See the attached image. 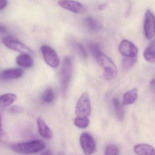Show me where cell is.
I'll return each instance as SVG.
<instances>
[{
    "instance_id": "484cf974",
    "label": "cell",
    "mask_w": 155,
    "mask_h": 155,
    "mask_svg": "<svg viewBox=\"0 0 155 155\" xmlns=\"http://www.w3.org/2000/svg\"><path fill=\"white\" fill-rule=\"evenodd\" d=\"M8 136L7 133L4 130L2 126V123H1V117L0 115V142L1 143H5L8 140Z\"/></svg>"
},
{
    "instance_id": "1f68e13d",
    "label": "cell",
    "mask_w": 155,
    "mask_h": 155,
    "mask_svg": "<svg viewBox=\"0 0 155 155\" xmlns=\"http://www.w3.org/2000/svg\"><path fill=\"white\" fill-rule=\"evenodd\" d=\"M106 5L105 4H102L98 5V9L101 11H103L106 8Z\"/></svg>"
},
{
    "instance_id": "4dcf8cb0",
    "label": "cell",
    "mask_w": 155,
    "mask_h": 155,
    "mask_svg": "<svg viewBox=\"0 0 155 155\" xmlns=\"http://www.w3.org/2000/svg\"><path fill=\"white\" fill-rule=\"evenodd\" d=\"M41 155H53L51 151H50L49 150H46V151H44L43 152Z\"/></svg>"
},
{
    "instance_id": "7a4b0ae2",
    "label": "cell",
    "mask_w": 155,
    "mask_h": 155,
    "mask_svg": "<svg viewBox=\"0 0 155 155\" xmlns=\"http://www.w3.org/2000/svg\"><path fill=\"white\" fill-rule=\"evenodd\" d=\"M73 66L71 58L65 57L63 62L61 71V90L64 96L68 93L73 74Z\"/></svg>"
},
{
    "instance_id": "6da1fadb",
    "label": "cell",
    "mask_w": 155,
    "mask_h": 155,
    "mask_svg": "<svg viewBox=\"0 0 155 155\" xmlns=\"http://www.w3.org/2000/svg\"><path fill=\"white\" fill-rule=\"evenodd\" d=\"M45 144L43 141L35 140L26 143L16 144L13 146L14 152L21 155L36 153L44 149Z\"/></svg>"
},
{
    "instance_id": "8fae6325",
    "label": "cell",
    "mask_w": 155,
    "mask_h": 155,
    "mask_svg": "<svg viewBox=\"0 0 155 155\" xmlns=\"http://www.w3.org/2000/svg\"><path fill=\"white\" fill-rule=\"evenodd\" d=\"M23 74V70L21 68H12L4 70L2 72L1 75L3 79L13 80L21 78Z\"/></svg>"
},
{
    "instance_id": "e0dca14e",
    "label": "cell",
    "mask_w": 155,
    "mask_h": 155,
    "mask_svg": "<svg viewBox=\"0 0 155 155\" xmlns=\"http://www.w3.org/2000/svg\"><path fill=\"white\" fill-rule=\"evenodd\" d=\"M84 23L87 28L92 32H98L102 28L99 22L91 16L86 17L84 20Z\"/></svg>"
},
{
    "instance_id": "f1b7e54d",
    "label": "cell",
    "mask_w": 155,
    "mask_h": 155,
    "mask_svg": "<svg viewBox=\"0 0 155 155\" xmlns=\"http://www.w3.org/2000/svg\"><path fill=\"white\" fill-rule=\"evenodd\" d=\"M150 87L152 91L155 93V79H153L150 82Z\"/></svg>"
},
{
    "instance_id": "9c48e42d",
    "label": "cell",
    "mask_w": 155,
    "mask_h": 155,
    "mask_svg": "<svg viewBox=\"0 0 155 155\" xmlns=\"http://www.w3.org/2000/svg\"><path fill=\"white\" fill-rule=\"evenodd\" d=\"M118 51L121 55L126 57L137 56L138 49L132 42L124 40L120 43L118 46Z\"/></svg>"
},
{
    "instance_id": "4fadbf2b",
    "label": "cell",
    "mask_w": 155,
    "mask_h": 155,
    "mask_svg": "<svg viewBox=\"0 0 155 155\" xmlns=\"http://www.w3.org/2000/svg\"><path fill=\"white\" fill-rule=\"evenodd\" d=\"M15 62L18 66L24 68L31 67L33 65V60L31 55L22 53L19 55L15 59Z\"/></svg>"
},
{
    "instance_id": "5bb4252c",
    "label": "cell",
    "mask_w": 155,
    "mask_h": 155,
    "mask_svg": "<svg viewBox=\"0 0 155 155\" xmlns=\"http://www.w3.org/2000/svg\"><path fill=\"white\" fill-rule=\"evenodd\" d=\"M134 151L137 155H155V148L147 144H139L134 147Z\"/></svg>"
},
{
    "instance_id": "d4e9b609",
    "label": "cell",
    "mask_w": 155,
    "mask_h": 155,
    "mask_svg": "<svg viewBox=\"0 0 155 155\" xmlns=\"http://www.w3.org/2000/svg\"><path fill=\"white\" fill-rule=\"evenodd\" d=\"M74 46H75L77 52H78L79 55L82 58H84V59L87 58V52L85 48L84 47V46L81 44L79 43H75Z\"/></svg>"
},
{
    "instance_id": "ac0fdd59",
    "label": "cell",
    "mask_w": 155,
    "mask_h": 155,
    "mask_svg": "<svg viewBox=\"0 0 155 155\" xmlns=\"http://www.w3.org/2000/svg\"><path fill=\"white\" fill-rule=\"evenodd\" d=\"M143 56L146 61L149 62H155V39L150 43L148 47L144 51Z\"/></svg>"
},
{
    "instance_id": "3957f363",
    "label": "cell",
    "mask_w": 155,
    "mask_h": 155,
    "mask_svg": "<svg viewBox=\"0 0 155 155\" xmlns=\"http://www.w3.org/2000/svg\"><path fill=\"white\" fill-rule=\"evenodd\" d=\"M99 65L104 70V78L107 81H111L116 78L117 69L114 62L110 58L101 53L95 58Z\"/></svg>"
},
{
    "instance_id": "d6986e66",
    "label": "cell",
    "mask_w": 155,
    "mask_h": 155,
    "mask_svg": "<svg viewBox=\"0 0 155 155\" xmlns=\"http://www.w3.org/2000/svg\"><path fill=\"white\" fill-rule=\"evenodd\" d=\"M137 56L132 57H126L123 58L121 62V67L123 72H126L131 69L136 63Z\"/></svg>"
},
{
    "instance_id": "cb8c5ba5",
    "label": "cell",
    "mask_w": 155,
    "mask_h": 155,
    "mask_svg": "<svg viewBox=\"0 0 155 155\" xmlns=\"http://www.w3.org/2000/svg\"><path fill=\"white\" fill-rule=\"evenodd\" d=\"M118 148L115 145H109L106 148L105 155H118Z\"/></svg>"
},
{
    "instance_id": "30bf717a",
    "label": "cell",
    "mask_w": 155,
    "mask_h": 155,
    "mask_svg": "<svg viewBox=\"0 0 155 155\" xmlns=\"http://www.w3.org/2000/svg\"><path fill=\"white\" fill-rule=\"evenodd\" d=\"M58 4L62 8L75 13H84L86 10L84 5L77 1H60Z\"/></svg>"
},
{
    "instance_id": "f546056e",
    "label": "cell",
    "mask_w": 155,
    "mask_h": 155,
    "mask_svg": "<svg viewBox=\"0 0 155 155\" xmlns=\"http://www.w3.org/2000/svg\"><path fill=\"white\" fill-rule=\"evenodd\" d=\"M6 32V28L5 25L0 24V34H4Z\"/></svg>"
},
{
    "instance_id": "603a6c76",
    "label": "cell",
    "mask_w": 155,
    "mask_h": 155,
    "mask_svg": "<svg viewBox=\"0 0 155 155\" xmlns=\"http://www.w3.org/2000/svg\"><path fill=\"white\" fill-rule=\"evenodd\" d=\"M89 48L91 54L93 55L95 59L103 53L101 51L98 44L96 43L90 44L89 45Z\"/></svg>"
},
{
    "instance_id": "7c38bea8",
    "label": "cell",
    "mask_w": 155,
    "mask_h": 155,
    "mask_svg": "<svg viewBox=\"0 0 155 155\" xmlns=\"http://www.w3.org/2000/svg\"><path fill=\"white\" fill-rule=\"evenodd\" d=\"M37 123L39 133L41 136L48 140L51 139L53 137L52 132L46 125L43 119L41 117H38Z\"/></svg>"
},
{
    "instance_id": "277c9868",
    "label": "cell",
    "mask_w": 155,
    "mask_h": 155,
    "mask_svg": "<svg viewBox=\"0 0 155 155\" xmlns=\"http://www.w3.org/2000/svg\"><path fill=\"white\" fill-rule=\"evenodd\" d=\"M2 42L7 48L13 51L19 52L21 54H28L31 55L34 54L33 51L26 45L12 36L5 37L2 39Z\"/></svg>"
},
{
    "instance_id": "8992f818",
    "label": "cell",
    "mask_w": 155,
    "mask_h": 155,
    "mask_svg": "<svg viewBox=\"0 0 155 155\" xmlns=\"http://www.w3.org/2000/svg\"><path fill=\"white\" fill-rule=\"evenodd\" d=\"M45 61L49 66L53 68L58 67L60 64V59L56 51L51 46L44 45L41 47Z\"/></svg>"
},
{
    "instance_id": "4316f807",
    "label": "cell",
    "mask_w": 155,
    "mask_h": 155,
    "mask_svg": "<svg viewBox=\"0 0 155 155\" xmlns=\"http://www.w3.org/2000/svg\"><path fill=\"white\" fill-rule=\"evenodd\" d=\"M23 111V108L22 106L18 105H14L10 107L9 110V113L12 114H16L20 113Z\"/></svg>"
},
{
    "instance_id": "9a60e30c",
    "label": "cell",
    "mask_w": 155,
    "mask_h": 155,
    "mask_svg": "<svg viewBox=\"0 0 155 155\" xmlns=\"http://www.w3.org/2000/svg\"><path fill=\"white\" fill-rule=\"evenodd\" d=\"M17 99L16 95L12 93L0 96V108L3 109L10 106Z\"/></svg>"
},
{
    "instance_id": "ffe728a7",
    "label": "cell",
    "mask_w": 155,
    "mask_h": 155,
    "mask_svg": "<svg viewBox=\"0 0 155 155\" xmlns=\"http://www.w3.org/2000/svg\"><path fill=\"white\" fill-rule=\"evenodd\" d=\"M113 104L117 117L119 121H123L124 118L125 113L122 105L120 104L118 99L116 98L113 99Z\"/></svg>"
},
{
    "instance_id": "7402d4cb",
    "label": "cell",
    "mask_w": 155,
    "mask_h": 155,
    "mask_svg": "<svg viewBox=\"0 0 155 155\" xmlns=\"http://www.w3.org/2000/svg\"><path fill=\"white\" fill-rule=\"evenodd\" d=\"M74 123L78 128L84 129L88 126L89 124V120L88 118L77 117L74 120Z\"/></svg>"
},
{
    "instance_id": "44dd1931",
    "label": "cell",
    "mask_w": 155,
    "mask_h": 155,
    "mask_svg": "<svg viewBox=\"0 0 155 155\" xmlns=\"http://www.w3.org/2000/svg\"><path fill=\"white\" fill-rule=\"evenodd\" d=\"M55 98L54 91L51 87H48L43 93L41 99L45 103H51Z\"/></svg>"
},
{
    "instance_id": "5b68a950",
    "label": "cell",
    "mask_w": 155,
    "mask_h": 155,
    "mask_svg": "<svg viewBox=\"0 0 155 155\" xmlns=\"http://www.w3.org/2000/svg\"><path fill=\"white\" fill-rule=\"evenodd\" d=\"M91 104L89 96L84 93L80 96L75 108V114L77 117L88 118L91 113Z\"/></svg>"
},
{
    "instance_id": "d6a6232c",
    "label": "cell",
    "mask_w": 155,
    "mask_h": 155,
    "mask_svg": "<svg viewBox=\"0 0 155 155\" xmlns=\"http://www.w3.org/2000/svg\"><path fill=\"white\" fill-rule=\"evenodd\" d=\"M58 155H64V153H60L58 154Z\"/></svg>"
},
{
    "instance_id": "ba28073f",
    "label": "cell",
    "mask_w": 155,
    "mask_h": 155,
    "mask_svg": "<svg viewBox=\"0 0 155 155\" xmlns=\"http://www.w3.org/2000/svg\"><path fill=\"white\" fill-rule=\"evenodd\" d=\"M80 143L85 155L93 154L96 150V143L92 136L84 133L80 136Z\"/></svg>"
},
{
    "instance_id": "83f0119b",
    "label": "cell",
    "mask_w": 155,
    "mask_h": 155,
    "mask_svg": "<svg viewBox=\"0 0 155 155\" xmlns=\"http://www.w3.org/2000/svg\"><path fill=\"white\" fill-rule=\"evenodd\" d=\"M8 4V2L5 0H0V11L3 10L6 7Z\"/></svg>"
},
{
    "instance_id": "2e32d148",
    "label": "cell",
    "mask_w": 155,
    "mask_h": 155,
    "mask_svg": "<svg viewBox=\"0 0 155 155\" xmlns=\"http://www.w3.org/2000/svg\"><path fill=\"white\" fill-rule=\"evenodd\" d=\"M138 97V90L134 88L127 91L123 96V102L124 105H129L134 103Z\"/></svg>"
},
{
    "instance_id": "52a82bcc",
    "label": "cell",
    "mask_w": 155,
    "mask_h": 155,
    "mask_svg": "<svg viewBox=\"0 0 155 155\" xmlns=\"http://www.w3.org/2000/svg\"><path fill=\"white\" fill-rule=\"evenodd\" d=\"M144 32L148 39H153L155 36V16L151 10L146 13L144 24Z\"/></svg>"
}]
</instances>
